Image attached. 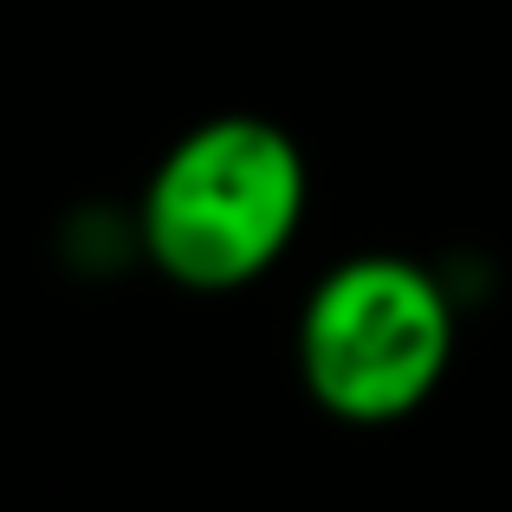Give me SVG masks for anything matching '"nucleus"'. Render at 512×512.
<instances>
[{
	"instance_id": "f03ea898",
	"label": "nucleus",
	"mask_w": 512,
	"mask_h": 512,
	"mask_svg": "<svg viewBox=\"0 0 512 512\" xmlns=\"http://www.w3.org/2000/svg\"><path fill=\"white\" fill-rule=\"evenodd\" d=\"M454 331V299L428 266L350 253L299 305V383L331 422L389 428L441 389Z\"/></svg>"
},
{
	"instance_id": "f257e3e1",
	"label": "nucleus",
	"mask_w": 512,
	"mask_h": 512,
	"mask_svg": "<svg viewBox=\"0 0 512 512\" xmlns=\"http://www.w3.org/2000/svg\"><path fill=\"white\" fill-rule=\"evenodd\" d=\"M312 208L305 150L247 111L182 130L143 182V253L188 292L253 286L286 260Z\"/></svg>"
}]
</instances>
